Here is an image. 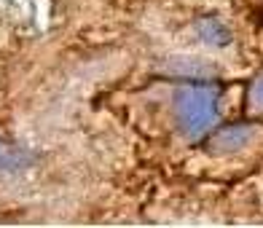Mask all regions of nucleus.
<instances>
[{
    "label": "nucleus",
    "mask_w": 263,
    "mask_h": 228,
    "mask_svg": "<svg viewBox=\"0 0 263 228\" xmlns=\"http://www.w3.org/2000/svg\"><path fill=\"white\" fill-rule=\"evenodd\" d=\"M250 102H253L258 110H263V73L255 78L253 89H250Z\"/></svg>",
    "instance_id": "nucleus-5"
},
{
    "label": "nucleus",
    "mask_w": 263,
    "mask_h": 228,
    "mask_svg": "<svg viewBox=\"0 0 263 228\" xmlns=\"http://www.w3.org/2000/svg\"><path fill=\"white\" fill-rule=\"evenodd\" d=\"M255 135L258 129L253 124H234V126H223L218 131H212L204 145H207V153L212 156H229L236 150H245L255 140Z\"/></svg>",
    "instance_id": "nucleus-2"
},
{
    "label": "nucleus",
    "mask_w": 263,
    "mask_h": 228,
    "mask_svg": "<svg viewBox=\"0 0 263 228\" xmlns=\"http://www.w3.org/2000/svg\"><path fill=\"white\" fill-rule=\"evenodd\" d=\"M194 32H196V38L201 43H207V46H215V49H226V46L231 43V30L223 25L220 19H199L196 25H194Z\"/></svg>",
    "instance_id": "nucleus-3"
},
{
    "label": "nucleus",
    "mask_w": 263,
    "mask_h": 228,
    "mask_svg": "<svg viewBox=\"0 0 263 228\" xmlns=\"http://www.w3.org/2000/svg\"><path fill=\"white\" fill-rule=\"evenodd\" d=\"M220 118V89L212 83H183L175 91V121L185 140H201Z\"/></svg>",
    "instance_id": "nucleus-1"
},
{
    "label": "nucleus",
    "mask_w": 263,
    "mask_h": 228,
    "mask_svg": "<svg viewBox=\"0 0 263 228\" xmlns=\"http://www.w3.org/2000/svg\"><path fill=\"white\" fill-rule=\"evenodd\" d=\"M32 159L25 153V150H14L0 142V169L3 172H14V169H22V166H27Z\"/></svg>",
    "instance_id": "nucleus-4"
}]
</instances>
